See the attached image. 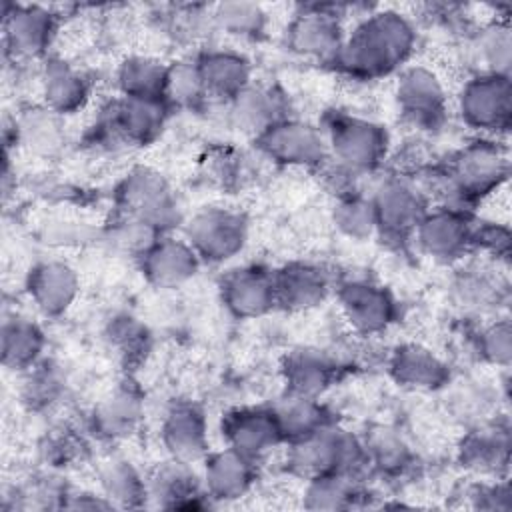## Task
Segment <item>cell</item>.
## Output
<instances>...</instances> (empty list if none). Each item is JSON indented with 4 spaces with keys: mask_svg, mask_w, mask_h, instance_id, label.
Segmentation results:
<instances>
[{
    "mask_svg": "<svg viewBox=\"0 0 512 512\" xmlns=\"http://www.w3.org/2000/svg\"><path fill=\"white\" fill-rule=\"evenodd\" d=\"M350 322L364 332L384 328L392 318V300L384 290L366 282H348L340 292Z\"/></svg>",
    "mask_w": 512,
    "mask_h": 512,
    "instance_id": "obj_10",
    "label": "cell"
},
{
    "mask_svg": "<svg viewBox=\"0 0 512 512\" xmlns=\"http://www.w3.org/2000/svg\"><path fill=\"white\" fill-rule=\"evenodd\" d=\"M96 424L108 436L130 434L138 420V400L130 392H118L96 410Z\"/></svg>",
    "mask_w": 512,
    "mask_h": 512,
    "instance_id": "obj_29",
    "label": "cell"
},
{
    "mask_svg": "<svg viewBox=\"0 0 512 512\" xmlns=\"http://www.w3.org/2000/svg\"><path fill=\"white\" fill-rule=\"evenodd\" d=\"M44 346L40 328L24 318H14L2 326V360L10 368H28L36 362Z\"/></svg>",
    "mask_w": 512,
    "mask_h": 512,
    "instance_id": "obj_21",
    "label": "cell"
},
{
    "mask_svg": "<svg viewBox=\"0 0 512 512\" xmlns=\"http://www.w3.org/2000/svg\"><path fill=\"white\" fill-rule=\"evenodd\" d=\"M410 22L392 10L366 18L354 34L340 44L334 60L356 76H380L400 64L412 50Z\"/></svg>",
    "mask_w": 512,
    "mask_h": 512,
    "instance_id": "obj_1",
    "label": "cell"
},
{
    "mask_svg": "<svg viewBox=\"0 0 512 512\" xmlns=\"http://www.w3.org/2000/svg\"><path fill=\"white\" fill-rule=\"evenodd\" d=\"M28 290L46 314H58L68 308L76 294V276L66 264L44 262L32 270Z\"/></svg>",
    "mask_w": 512,
    "mask_h": 512,
    "instance_id": "obj_15",
    "label": "cell"
},
{
    "mask_svg": "<svg viewBox=\"0 0 512 512\" xmlns=\"http://www.w3.org/2000/svg\"><path fill=\"white\" fill-rule=\"evenodd\" d=\"M462 114L476 126L492 128L508 118V82L500 76L478 78L462 94Z\"/></svg>",
    "mask_w": 512,
    "mask_h": 512,
    "instance_id": "obj_8",
    "label": "cell"
},
{
    "mask_svg": "<svg viewBox=\"0 0 512 512\" xmlns=\"http://www.w3.org/2000/svg\"><path fill=\"white\" fill-rule=\"evenodd\" d=\"M330 138L336 156L350 170L372 168L386 150L382 128L358 118H338L330 128Z\"/></svg>",
    "mask_w": 512,
    "mask_h": 512,
    "instance_id": "obj_2",
    "label": "cell"
},
{
    "mask_svg": "<svg viewBox=\"0 0 512 512\" xmlns=\"http://www.w3.org/2000/svg\"><path fill=\"white\" fill-rule=\"evenodd\" d=\"M224 300L240 316H256L276 302L274 278L256 268L236 270L224 282Z\"/></svg>",
    "mask_w": 512,
    "mask_h": 512,
    "instance_id": "obj_9",
    "label": "cell"
},
{
    "mask_svg": "<svg viewBox=\"0 0 512 512\" xmlns=\"http://www.w3.org/2000/svg\"><path fill=\"white\" fill-rule=\"evenodd\" d=\"M198 70L208 92L236 96L246 88L248 64L242 56L226 50H210L198 60Z\"/></svg>",
    "mask_w": 512,
    "mask_h": 512,
    "instance_id": "obj_18",
    "label": "cell"
},
{
    "mask_svg": "<svg viewBox=\"0 0 512 512\" xmlns=\"http://www.w3.org/2000/svg\"><path fill=\"white\" fill-rule=\"evenodd\" d=\"M164 440L178 458H194L204 450V420L192 406L174 408L164 424Z\"/></svg>",
    "mask_w": 512,
    "mask_h": 512,
    "instance_id": "obj_20",
    "label": "cell"
},
{
    "mask_svg": "<svg viewBox=\"0 0 512 512\" xmlns=\"http://www.w3.org/2000/svg\"><path fill=\"white\" fill-rule=\"evenodd\" d=\"M376 224L392 234H402L422 218L420 196L400 182H388L372 202Z\"/></svg>",
    "mask_w": 512,
    "mask_h": 512,
    "instance_id": "obj_13",
    "label": "cell"
},
{
    "mask_svg": "<svg viewBox=\"0 0 512 512\" xmlns=\"http://www.w3.org/2000/svg\"><path fill=\"white\" fill-rule=\"evenodd\" d=\"M394 376L416 388H434L446 378L444 366L428 352L416 346L400 348L392 360Z\"/></svg>",
    "mask_w": 512,
    "mask_h": 512,
    "instance_id": "obj_22",
    "label": "cell"
},
{
    "mask_svg": "<svg viewBox=\"0 0 512 512\" xmlns=\"http://www.w3.org/2000/svg\"><path fill=\"white\" fill-rule=\"evenodd\" d=\"M192 246L208 260L230 258L244 242V224L238 216L222 210L198 214L188 228Z\"/></svg>",
    "mask_w": 512,
    "mask_h": 512,
    "instance_id": "obj_3",
    "label": "cell"
},
{
    "mask_svg": "<svg viewBox=\"0 0 512 512\" xmlns=\"http://www.w3.org/2000/svg\"><path fill=\"white\" fill-rule=\"evenodd\" d=\"M332 364L318 352H298L288 360V382L294 394L314 398L332 378Z\"/></svg>",
    "mask_w": 512,
    "mask_h": 512,
    "instance_id": "obj_24",
    "label": "cell"
},
{
    "mask_svg": "<svg viewBox=\"0 0 512 512\" xmlns=\"http://www.w3.org/2000/svg\"><path fill=\"white\" fill-rule=\"evenodd\" d=\"M482 52L488 58V62L500 70V66H506L510 60V32L508 26L502 24H492L484 30L482 38Z\"/></svg>",
    "mask_w": 512,
    "mask_h": 512,
    "instance_id": "obj_33",
    "label": "cell"
},
{
    "mask_svg": "<svg viewBox=\"0 0 512 512\" xmlns=\"http://www.w3.org/2000/svg\"><path fill=\"white\" fill-rule=\"evenodd\" d=\"M336 224L352 236L370 234V230L376 226L372 202L360 198H346L336 208Z\"/></svg>",
    "mask_w": 512,
    "mask_h": 512,
    "instance_id": "obj_32",
    "label": "cell"
},
{
    "mask_svg": "<svg viewBox=\"0 0 512 512\" xmlns=\"http://www.w3.org/2000/svg\"><path fill=\"white\" fill-rule=\"evenodd\" d=\"M502 158L494 148L488 146H472L466 148L454 162V170L450 174L454 190L460 196H470L476 192H484L498 182L500 162Z\"/></svg>",
    "mask_w": 512,
    "mask_h": 512,
    "instance_id": "obj_11",
    "label": "cell"
},
{
    "mask_svg": "<svg viewBox=\"0 0 512 512\" xmlns=\"http://www.w3.org/2000/svg\"><path fill=\"white\" fill-rule=\"evenodd\" d=\"M22 134L26 138V142L34 148H52L56 146V140H58V132L52 124V120L48 116H42V114H32L24 124H22Z\"/></svg>",
    "mask_w": 512,
    "mask_h": 512,
    "instance_id": "obj_34",
    "label": "cell"
},
{
    "mask_svg": "<svg viewBox=\"0 0 512 512\" xmlns=\"http://www.w3.org/2000/svg\"><path fill=\"white\" fill-rule=\"evenodd\" d=\"M54 34V14L40 6H6L4 38L20 56L40 54Z\"/></svg>",
    "mask_w": 512,
    "mask_h": 512,
    "instance_id": "obj_4",
    "label": "cell"
},
{
    "mask_svg": "<svg viewBox=\"0 0 512 512\" xmlns=\"http://www.w3.org/2000/svg\"><path fill=\"white\" fill-rule=\"evenodd\" d=\"M144 270L158 286H176L196 270V254L182 242L160 240L144 250Z\"/></svg>",
    "mask_w": 512,
    "mask_h": 512,
    "instance_id": "obj_14",
    "label": "cell"
},
{
    "mask_svg": "<svg viewBox=\"0 0 512 512\" xmlns=\"http://www.w3.org/2000/svg\"><path fill=\"white\" fill-rule=\"evenodd\" d=\"M166 68L148 58H130L122 64L120 86L128 98L162 100L166 88Z\"/></svg>",
    "mask_w": 512,
    "mask_h": 512,
    "instance_id": "obj_23",
    "label": "cell"
},
{
    "mask_svg": "<svg viewBox=\"0 0 512 512\" xmlns=\"http://www.w3.org/2000/svg\"><path fill=\"white\" fill-rule=\"evenodd\" d=\"M288 40L290 46L300 54L334 58L342 44L338 18L326 6L304 8V12L298 14L290 24Z\"/></svg>",
    "mask_w": 512,
    "mask_h": 512,
    "instance_id": "obj_5",
    "label": "cell"
},
{
    "mask_svg": "<svg viewBox=\"0 0 512 512\" xmlns=\"http://www.w3.org/2000/svg\"><path fill=\"white\" fill-rule=\"evenodd\" d=\"M276 302L292 308H306L322 300L326 292V278L312 266H290L274 278Z\"/></svg>",
    "mask_w": 512,
    "mask_h": 512,
    "instance_id": "obj_19",
    "label": "cell"
},
{
    "mask_svg": "<svg viewBox=\"0 0 512 512\" xmlns=\"http://www.w3.org/2000/svg\"><path fill=\"white\" fill-rule=\"evenodd\" d=\"M108 128L134 142L150 140L162 126L164 106L162 100H144V98H124L112 110Z\"/></svg>",
    "mask_w": 512,
    "mask_h": 512,
    "instance_id": "obj_12",
    "label": "cell"
},
{
    "mask_svg": "<svg viewBox=\"0 0 512 512\" xmlns=\"http://www.w3.org/2000/svg\"><path fill=\"white\" fill-rule=\"evenodd\" d=\"M486 350L488 354H492V358L500 360L508 356V332L502 328H492L490 332H486Z\"/></svg>",
    "mask_w": 512,
    "mask_h": 512,
    "instance_id": "obj_36",
    "label": "cell"
},
{
    "mask_svg": "<svg viewBox=\"0 0 512 512\" xmlns=\"http://www.w3.org/2000/svg\"><path fill=\"white\" fill-rule=\"evenodd\" d=\"M44 92L50 108L58 112H70L82 104L86 86L82 78L64 62H50L44 72Z\"/></svg>",
    "mask_w": 512,
    "mask_h": 512,
    "instance_id": "obj_25",
    "label": "cell"
},
{
    "mask_svg": "<svg viewBox=\"0 0 512 512\" xmlns=\"http://www.w3.org/2000/svg\"><path fill=\"white\" fill-rule=\"evenodd\" d=\"M404 114L416 124L434 126L444 112V94L438 80L424 68L408 70L398 84Z\"/></svg>",
    "mask_w": 512,
    "mask_h": 512,
    "instance_id": "obj_7",
    "label": "cell"
},
{
    "mask_svg": "<svg viewBox=\"0 0 512 512\" xmlns=\"http://www.w3.org/2000/svg\"><path fill=\"white\" fill-rule=\"evenodd\" d=\"M260 142L266 152L282 162L292 164H316L324 158L322 138L304 124L276 122L260 134Z\"/></svg>",
    "mask_w": 512,
    "mask_h": 512,
    "instance_id": "obj_6",
    "label": "cell"
},
{
    "mask_svg": "<svg viewBox=\"0 0 512 512\" xmlns=\"http://www.w3.org/2000/svg\"><path fill=\"white\" fill-rule=\"evenodd\" d=\"M226 436L230 438L236 452L248 456L272 446L282 436V432L274 412L242 410L228 418Z\"/></svg>",
    "mask_w": 512,
    "mask_h": 512,
    "instance_id": "obj_16",
    "label": "cell"
},
{
    "mask_svg": "<svg viewBox=\"0 0 512 512\" xmlns=\"http://www.w3.org/2000/svg\"><path fill=\"white\" fill-rule=\"evenodd\" d=\"M216 24L228 34L236 36H258L264 28L266 14L258 4L250 2H224L216 6Z\"/></svg>",
    "mask_w": 512,
    "mask_h": 512,
    "instance_id": "obj_28",
    "label": "cell"
},
{
    "mask_svg": "<svg viewBox=\"0 0 512 512\" xmlns=\"http://www.w3.org/2000/svg\"><path fill=\"white\" fill-rule=\"evenodd\" d=\"M26 384H28L26 400L32 404L46 402L48 398H52L56 394V378L48 372H36Z\"/></svg>",
    "mask_w": 512,
    "mask_h": 512,
    "instance_id": "obj_35",
    "label": "cell"
},
{
    "mask_svg": "<svg viewBox=\"0 0 512 512\" xmlns=\"http://www.w3.org/2000/svg\"><path fill=\"white\" fill-rule=\"evenodd\" d=\"M276 110V98L266 90L244 88L234 96V118L248 130H258L260 134L266 132L272 124L280 122L276 118Z\"/></svg>",
    "mask_w": 512,
    "mask_h": 512,
    "instance_id": "obj_26",
    "label": "cell"
},
{
    "mask_svg": "<svg viewBox=\"0 0 512 512\" xmlns=\"http://www.w3.org/2000/svg\"><path fill=\"white\" fill-rule=\"evenodd\" d=\"M208 480L220 494L240 492L248 480V466L244 462V454L226 452L214 456L208 466Z\"/></svg>",
    "mask_w": 512,
    "mask_h": 512,
    "instance_id": "obj_30",
    "label": "cell"
},
{
    "mask_svg": "<svg viewBox=\"0 0 512 512\" xmlns=\"http://www.w3.org/2000/svg\"><path fill=\"white\" fill-rule=\"evenodd\" d=\"M418 226V240L432 256L452 258L464 250L470 240L466 222L456 212H436L422 216Z\"/></svg>",
    "mask_w": 512,
    "mask_h": 512,
    "instance_id": "obj_17",
    "label": "cell"
},
{
    "mask_svg": "<svg viewBox=\"0 0 512 512\" xmlns=\"http://www.w3.org/2000/svg\"><path fill=\"white\" fill-rule=\"evenodd\" d=\"M274 416L282 436L290 434L296 440L324 426L320 408L314 404V398H308V396L294 394L282 408L274 410Z\"/></svg>",
    "mask_w": 512,
    "mask_h": 512,
    "instance_id": "obj_27",
    "label": "cell"
},
{
    "mask_svg": "<svg viewBox=\"0 0 512 512\" xmlns=\"http://www.w3.org/2000/svg\"><path fill=\"white\" fill-rule=\"evenodd\" d=\"M206 92L208 90L196 64H176L166 72L164 96H168L170 100L184 106H192L200 102Z\"/></svg>",
    "mask_w": 512,
    "mask_h": 512,
    "instance_id": "obj_31",
    "label": "cell"
}]
</instances>
